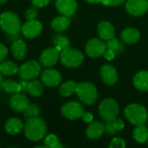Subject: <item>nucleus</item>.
Wrapping results in <instances>:
<instances>
[{"label":"nucleus","mask_w":148,"mask_h":148,"mask_svg":"<svg viewBox=\"0 0 148 148\" xmlns=\"http://www.w3.org/2000/svg\"><path fill=\"white\" fill-rule=\"evenodd\" d=\"M99 114L104 121L116 119L119 114L118 103L111 98L103 100L99 107Z\"/></svg>","instance_id":"obj_6"},{"label":"nucleus","mask_w":148,"mask_h":148,"mask_svg":"<svg viewBox=\"0 0 148 148\" xmlns=\"http://www.w3.org/2000/svg\"><path fill=\"white\" fill-rule=\"evenodd\" d=\"M140 37V34L138 29L134 28H127L121 33V39L127 43H134Z\"/></svg>","instance_id":"obj_22"},{"label":"nucleus","mask_w":148,"mask_h":148,"mask_svg":"<svg viewBox=\"0 0 148 148\" xmlns=\"http://www.w3.org/2000/svg\"><path fill=\"white\" fill-rule=\"evenodd\" d=\"M39 113H40V110L36 105L29 104V107L27 108V109L24 111L23 116L26 119H29V118H33V117H37Z\"/></svg>","instance_id":"obj_33"},{"label":"nucleus","mask_w":148,"mask_h":148,"mask_svg":"<svg viewBox=\"0 0 148 148\" xmlns=\"http://www.w3.org/2000/svg\"><path fill=\"white\" fill-rule=\"evenodd\" d=\"M134 84L139 90L148 91V71L138 72L134 78Z\"/></svg>","instance_id":"obj_21"},{"label":"nucleus","mask_w":148,"mask_h":148,"mask_svg":"<svg viewBox=\"0 0 148 148\" xmlns=\"http://www.w3.org/2000/svg\"><path fill=\"white\" fill-rule=\"evenodd\" d=\"M23 36L27 38H34L39 36L42 30V24L41 22L35 20H28L21 28Z\"/></svg>","instance_id":"obj_10"},{"label":"nucleus","mask_w":148,"mask_h":148,"mask_svg":"<svg viewBox=\"0 0 148 148\" xmlns=\"http://www.w3.org/2000/svg\"><path fill=\"white\" fill-rule=\"evenodd\" d=\"M11 108L16 112H24L29 105L28 98L20 93H16L12 95L10 101Z\"/></svg>","instance_id":"obj_15"},{"label":"nucleus","mask_w":148,"mask_h":148,"mask_svg":"<svg viewBox=\"0 0 148 148\" xmlns=\"http://www.w3.org/2000/svg\"><path fill=\"white\" fill-rule=\"evenodd\" d=\"M98 34L101 38L108 41L114 37V28L110 23L102 21L98 25Z\"/></svg>","instance_id":"obj_18"},{"label":"nucleus","mask_w":148,"mask_h":148,"mask_svg":"<svg viewBox=\"0 0 148 148\" xmlns=\"http://www.w3.org/2000/svg\"><path fill=\"white\" fill-rule=\"evenodd\" d=\"M53 42H54L55 47L57 49H59L60 51L69 47V45H70L69 40L65 36H62V35H58V36H55L53 39Z\"/></svg>","instance_id":"obj_31"},{"label":"nucleus","mask_w":148,"mask_h":148,"mask_svg":"<svg viewBox=\"0 0 148 148\" xmlns=\"http://www.w3.org/2000/svg\"><path fill=\"white\" fill-rule=\"evenodd\" d=\"M75 93L80 100L87 105L95 103L97 99V89L91 82H81L77 84Z\"/></svg>","instance_id":"obj_5"},{"label":"nucleus","mask_w":148,"mask_h":148,"mask_svg":"<svg viewBox=\"0 0 148 148\" xmlns=\"http://www.w3.org/2000/svg\"><path fill=\"white\" fill-rule=\"evenodd\" d=\"M25 136L32 141L41 140L47 133V127L43 120L33 117L27 120L23 127Z\"/></svg>","instance_id":"obj_1"},{"label":"nucleus","mask_w":148,"mask_h":148,"mask_svg":"<svg viewBox=\"0 0 148 148\" xmlns=\"http://www.w3.org/2000/svg\"><path fill=\"white\" fill-rule=\"evenodd\" d=\"M89 3H101L102 0H86Z\"/></svg>","instance_id":"obj_41"},{"label":"nucleus","mask_w":148,"mask_h":148,"mask_svg":"<svg viewBox=\"0 0 148 148\" xmlns=\"http://www.w3.org/2000/svg\"><path fill=\"white\" fill-rule=\"evenodd\" d=\"M41 72V66L36 61L24 62L18 70L20 77L24 81H30L36 78Z\"/></svg>","instance_id":"obj_7"},{"label":"nucleus","mask_w":148,"mask_h":148,"mask_svg":"<svg viewBox=\"0 0 148 148\" xmlns=\"http://www.w3.org/2000/svg\"><path fill=\"white\" fill-rule=\"evenodd\" d=\"M0 27L8 35H17L21 30L20 18L12 11H4L0 15Z\"/></svg>","instance_id":"obj_2"},{"label":"nucleus","mask_w":148,"mask_h":148,"mask_svg":"<svg viewBox=\"0 0 148 148\" xmlns=\"http://www.w3.org/2000/svg\"><path fill=\"white\" fill-rule=\"evenodd\" d=\"M127 119L134 125L142 126L147 121L148 113L147 109L139 104H131L125 109Z\"/></svg>","instance_id":"obj_3"},{"label":"nucleus","mask_w":148,"mask_h":148,"mask_svg":"<svg viewBox=\"0 0 148 148\" xmlns=\"http://www.w3.org/2000/svg\"><path fill=\"white\" fill-rule=\"evenodd\" d=\"M82 119H83V121L85 122H92L94 116L90 113H84L82 115Z\"/></svg>","instance_id":"obj_39"},{"label":"nucleus","mask_w":148,"mask_h":148,"mask_svg":"<svg viewBox=\"0 0 148 148\" xmlns=\"http://www.w3.org/2000/svg\"><path fill=\"white\" fill-rule=\"evenodd\" d=\"M125 0H102V3L108 6H117L123 3Z\"/></svg>","instance_id":"obj_37"},{"label":"nucleus","mask_w":148,"mask_h":148,"mask_svg":"<svg viewBox=\"0 0 148 148\" xmlns=\"http://www.w3.org/2000/svg\"><path fill=\"white\" fill-rule=\"evenodd\" d=\"M62 114L64 117L69 120H76L82 117L84 112V108L82 104L76 101H70L64 104L62 107Z\"/></svg>","instance_id":"obj_8"},{"label":"nucleus","mask_w":148,"mask_h":148,"mask_svg":"<svg viewBox=\"0 0 148 148\" xmlns=\"http://www.w3.org/2000/svg\"><path fill=\"white\" fill-rule=\"evenodd\" d=\"M125 127V124L121 119H114L109 121H106L105 125V132L108 135L114 134L117 131L122 130Z\"/></svg>","instance_id":"obj_24"},{"label":"nucleus","mask_w":148,"mask_h":148,"mask_svg":"<svg viewBox=\"0 0 148 148\" xmlns=\"http://www.w3.org/2000/svg\"><path fill=\"white\" fill-rule=\"evenodd\" d=\"M115 53L114 52H113V51H111V50H109V49H107L106 50V52H105V54H104V56H105V58L107 59V60H113L114 58V56H115Z\"/></svg>","instance_id":"obj_40"},{"label":"nucleus","mask_w":148,"mask_h":148,"mask_svg":"<svg viewBox=\"0 0 148 148\" xmlns=\"http://www.w3.org/2000/svg\"><path fill=\"white\" fill-rule=\"evenodd\" d=\"M77 84L74 81H68L62 84L59 88V92L62 96L69 97L76 92Z\"/></svg>","instance_id":"obj_27"},{"label":"nucleus","mask_w":148,"mask_h":148,"mask_svg":"<svg viewBox=\"0 0 148 148\" xmlns=\"http://www.w3.org/2000/svg\"><path fill=\"white\" fill-rule=\"evenodd\" d=\"M86 52L90 57H99L105 54L107 50L106 43L97 38H93L86 44Z\"/></svg>","instance_id":"obj_9"},{"label":"nucleus","mask_w":148,"mask_h":148,"mask_svg":"<svg viewBox=\"0 0 148 148\" xmlns=\"http://www.w3.org/2000/svg\"><path fill=\"white\" fill-rule=\"evenodd\" d=\"M2 88L8 94L19 93L22 90L21 83H18L13 80H3Z\"/></svg>","instance_id":"obj_28"},{"label":"nucleus","mask_w":148,"mask_h":148,"mask_svg":"<svg viewBox=\"0 0 148 148\" xmlns=\"http://www.w3.org/2000/svg\"><path fill=\"white\" fill-rule=\"evenodd\" d=\"M3 75H2V74L0 73V89L2 88V85H3Z\"/></svg>","instance_id":"obj_42"},{"label":"nucleus","mask_w":148,"mask_h":148,"mask_svg":"<svg viewBox=\"0 0 148 148\" xmlns=\"http://www.w3.org/2000/svg\"><path fill=\"white\" fill-rule=\"evenodd\" d=\"M134 137L136 141L139 143H144L148 140V129L142 126H137V127L134 131Z\"/></svg>","instance_id":"obj_29"},{"label":"nucleus","mask_w":148,"mask_h":148,"mask_svg":"<svg viewBox=\"0 0 148 148\" xmlns=\"http://www.w3.org/2000/svg\"><path fill=\"white\" fill-rule=\"evenodd\" d=\"M32 4L36 8H42L49 4L50 0H31Z\"/></svg>","instance_id":"obj_36"},{"label":"nucleus","mask_w":148,"mask_h":148,"mask_svg":"<svg viewBox=\"0 0 148 148\" xmlns=\"http://www.w3.org/2000/svg\"><path fill=\"white\" fill-rule=\"evenodd\" d=\"M7 1H8V0H0V3H1V4H3V3H5Z\"/></svg>","instance_id":"obj_43"},{"label":"nucleus","mask_w":148,"mask_h":148,"mask_svg":"<svg viewBox=\"0 0 148 148\" xmlns=\"http://www.w3.org/2000/svg\"><path fill=\"white\" fill-rule=\"evenodd\" d=\"M27 91L30 95L37 97L42 95L43 91V86L37 80H30V82L27 83Z\"/></svg>","instance_id":"obj_26"},{"label":"nucleus","mask_w":148,"mask_h":148,"mask_svg":"<svg viewBox=\"0 0 148 148\" xmlns=\"http://www.w3.org/2000/svg\"><path fill=\"white\" fill-rule=\"evenodd\" d=\"M11 53L17 60H23L27 55V45L22 39H16L11 45Z\"/></svg>","instance_id":"obj_17"},{"label":"nucleus","mask_w":148,"mask_h":148,"mask_svg":"<svg viewBox=\"0 0 148 148\" xmlns=\"http://www.w3.org/2000/svg\"><path fill=\"white\" fill-rule=\"evenodd\" d=\"M7 55H8L7 48L3 44L0 43V62H2L6 58Z\"/></svg>","instance_id":"obj_38"},{"label":"nucleus","mask_w":148,"mask_h":148,"mask_svg":"<svg viewBox=\"0 0 148 148\" xmlns=\"http://www.w3.org/2000/svg\"><path fill=\"white\" fill-rule=\"evenodd\" d=\"M109 147L111 148H124L126 147V143L121 138H114L111 141Z\"/></svg>","instance_id":"obj_34"},{"label":"nucleus","mask_w":148,"mask_h":148,"mask_svg":"<svg viewBox=\"0 0 148 148\" xmlns=\"http://www.w3.org/2000/svg\"><path fill=\"white\" fill-rule=\"evenodd\" d=\"M38 16V12H37V10L35 8H29L26 10L25 12V17L27 20H35L36 19Z\"/></svg>","instance_id":"obj_35"},{"label":"nucleus","mask_w":148,"mask_h":148,"mask_svg":"<svg viewBox=\"0 0 148 148\" xmlns=\"http://www.w3.org/2000/svg\"><path fill=\"white\" fill-rule=\"evenodd\" d=\"M147 142H148V140H147Z\"/></svg>","instance_id":"obj_44"},{"label":"nucleus","mask_w":148,"mask_h":148,"mask_svg":"<svg viewBox=\"0 0 148 148\" xmlns=\"http://www.w3.org/2000/svg\"><path fill=\"white\" fill-rule=\"evenodd\" d=\"M60 50L57 49L56 47L54 48H48L40 56V62L44 67L49 68L54 66L58 59L60 58Z\"/></svg>","instance_id":"obj_11"},{"label":"nucleus","mask_w":148,"mask_h":148,"mask_svg":"<svg viewBox=\"0 0 148 148\" xmlns=\"http://www.w3.org/2000/svg\"><path fill=\"white\" fill-rule=\"evenodd\" d=\"M69 24H70V21L69 17L65 16H61L53 19L51 23V27L54 30L57 32H62L68 29Z\"/></svg>","instance_id":"obj_23"},{"label":"nucleus","mask_w":148,"mask_h":148,"mask_svg":"<svg viewBox=\"0 0 148 148\" xmlns=\"http://www.w3.org/2000/svg\"><path fill=\"white\" fill-rule=\"evenodd\" d=\"M23 124L18 118H10L5 124V131L10 135H16L23 129Z\"/></svg>","instance_id":"obj_19"},{"label":"nucleus","mask_w":148,"mask_h":148,"mask_svg":"<svg viewBox=\"0 0 148 148\" xmlns=\"http://www.w3.org/2000/svg\"><path fill=\"white\" fill-rule=\"evenodd\" d=\"M41 81L47 87H55L61 82L62 75L57 70L46 69L41 75Z\"/></svg>","instance_id":"obj_14"},{"label":"nucleus","mask_w":148,"mask_h":148,"mask_svg":"<svg viewBox=\"0 0 148 148\" xmlns=\"http://www.w3.org/2000/svg\"><path fill=\"white\" fill-rule=\"evenodd\" d=\"M100 74L102 81L108 85H113L117 82L118 75L116 69L109 64L103 65L101 69Z\"/></svg>","instance_id":"obj_16"},{"label":"nucleus","mask_w":148,"mask_h":148,"mask_svg":"<svg viewBox=\"0 0 148 148\" xmlns=\"http://www.w3.org/2000/svg\"><path fill=\"white\" fill-rule=\"evenodd\" d=\"M106 45H107V49H109V50L114 52L115 54H120L124 49L123 44L119 42V40L116 39L115 37H113V38L108 40V42Z\"/></svg>","instance_id":"obj_30"},{"label":"nucleus","mask_w":148,"mask_h":148,"mask_svg":"<svg viewBox=\"0 0 148 148\" xmlns=\"http://www.w3.org/2000/svg\"><path fill=\"white\" fill-rule=\"evenodd\" d=\"M44 144L46 147L49 148H62V146L59 142L58 138L55 134H49L44 140Z\"/></svg>","instance_id":"obj_32"},{"label":"nucleus","mask_w":148,"mask_h":148,"mask_svg":"<svg viewBox=\"0 0 148 148\" xmlns=\"http://www.w3.org/2000/svg\"><path fill=\"white\" fill-rule=\"evenodd\" d=\"M105 132V125L99 121L91 122V124L88 127L86 134L89 139H97L101 137Z\"/></svg>","instance_id":"obj_20"},{"label":"nucleus","mask_w":148,"mask_h":148,"mask_svg":"<svg viewBox=\"0 0 148 148\" xmlns=\"http://www.w3.org/2000/svg\"><path fill=\"white\" fill-rule=\"evenodd\" d=\"M19 67L11 61H6L0 64V73L3 75H13L18 73Z\"/></svg>","instance_id":"obj_25"},{"label":"nucleus","mask_w":148,"mask_h":148,"mask_svg":"<svg viewBox=\"0 0 148 148\" xmlns=\"http://www.w3.org/2000/svg\"><path fill=\"white\" fill-rule=\"evenodd\" d=\"M56 6L62 16L69 17L75 13L77 3L75 0H56Z\"/></svg>","instance_id":"obj_13"},{"label":"nucleus","mask_w":148,"mask_h":148,"mask_svg":"<svg viewBox=\"0 0 148 148\" xmlns=\"http://www.w3.org/2000/svg\"><path fill=\"white\" fill-rule=\"evenodd\" d=\"M60 60L65 67L75 68L82 63L84 56L81 51L68 47L60 52Z\"/></svg>","instance_id":"obj_4"},{"label":"nucleus","mask_w":148,"mask_h":148,"mask_svg":"<svg viewBox=\"0 0 148 148\" xmlns=\"http://www.w3.org/2000/svg\"><path fill=\"white\" fill-rule=\"evenodd\" d=\"M126 9L133 16H141L148 10V0H127Z\"/></svg>","instance_id":"obj_12"}]
</instances>
